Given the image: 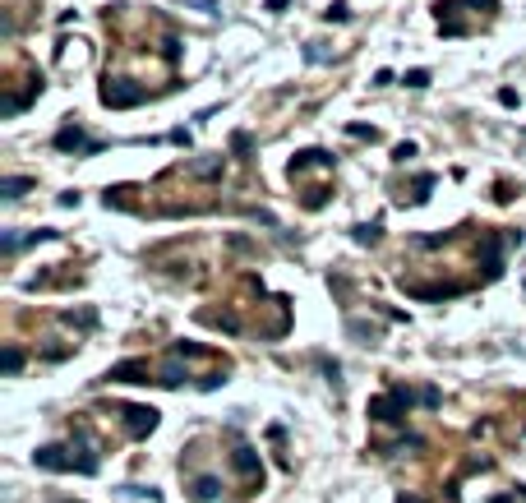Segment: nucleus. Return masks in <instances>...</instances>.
<instances>
[{"label":"nucleus","mask_w":526,"mask_h":503,"mask_svg":"<svg viewBox=\"0 0 526 503\" xmlns=\"http://www.w3.org/2000/svg\"><path fill=\"white\" fill-rule=\"evenodd\" d=\"M411 402H420V406H438V388H420V392H411V388H388L384 397H374L370 402V415L379 420V425H402V415L411 411Z\"/></svg>","instance_id":"nucleus-1"},{"label":"nucleus","mask_w":526,"mask_h":503,"mask_svg":"<svg viewBox=\"0 0 526 503\" xmlns=\"http://www.w3.org/2000/svg\"><path fill=\"white\" fill-rule=\"evenodd\" d=\"M33 462L42 471H79V476H93V471H97V462L74 457V443H46V448L33 453Z\"/></svg>","instance_id":"nucleus-2"},{"label":"nucleus","mask_w":526,"mask_h":503,"mask_svg":"<svg viewBox=\"0 0 526 503\" xmlns=\"http://www.w3.org/2000/svg\"><path fill=\"white\" fill-rule=\"evenodd\" d=\"M102 106H111V111H125V106H139V102H148V88L143 83H134V78H121V74H107L102 78Z\"/></svg>","instance_id":"nucleus-3"},{"label":"nucleus","mask_w":526,"mask_h":503,"mask_svg":"<svg viewBox=\"0 0 526 503\" xmlns=\"http://www.w3.org/2000/svg\"><path fill=\"white\" fill-rule=\"evenodd\" d=\"M51 144L60 148V153H83V157L102 153V139H88V135H83V125H79V120H74V125H60Z\"/></svg>","instance_id":"nucleus-4"},{"label":"nucleus","mask_w":526,"mask_h":503,"mask_svg":"<svg viewBox=\"0 0 526 503\" xmlns=\"http://www.w3.org/2000/svg\"><path fill=\"white\" fill-rule=\"evenodd\" d=\"M125 429H130V434L134 439H143V434H153V429H157V411H153V406H125Z\"/></svg>","instance_id":"nucleus-5"},{"label":"nucleus","mask_w":526,"mask_h":503,"mask_svg":"<svg viewBox=\"0 0 526 503\" xmlns=\"http://www.w3.org/2000/svg\"><path fill=\"white\" fill-rule=\"evenodd\" d=\"M231 467L241 471L250 485H263V462H259V453H254V448H245V443H241L236 453H231Z\"/></svg>","instance_id":"nucleus-6"},{"label":"nucleus","mask_w":526,"mask_h":503,"mask_svg":"<svg viewBox=\"0 0 526 503\" xmlns=\"http://www.w3.org/2000/svg\"><path fill=\"white\" fill-rule=\"evenodd\" d=\"M189 499L194 503H222V481L217 476H189Z\"/></svg>","instance_id":"nucleus-7"},{"label":"nucleus","mask_w":526,"mask_h":503,"mask_svg":"<svg viewBox=\"0 0 526 503\" xmlns=\"http://www.w3.org/2000/svg\"><path fill=\"white\" fill-rule=\"evenodd\" d=\"M23 190H33V180H28V176H5V180H0V199H5V203L23 199Z\"/></svg>","instance_id":"nucleus-8"},{"label":"nucleus","mask_w":526,"mask_h":503,"mask_svg":"<svg viewBox=\"0 0 526 503\" xmlns=\"http://www.w3.org/2000/svg\"><path fill=\"white\" fill-rule=\"evenodd\" d=\"M351 235H356L360 245H374V240H379V222H360V226H351Z\"/></svg>","instance_id":"nucleus-9"},{"label":"nucleus","mask_w":526,"mask_h":503,"mask_svg":"<svg viewBox=\"0 0 526 503\" xmlns=\"http://www.w3.org/2000/svg\"><path fill=\"white\" fill-rule=\"evenodd\" d=\"M429 190H434V176H416V185H411V203H425Z\"/></svg>","instance_id":"nucleus-10"},{"label":"nucleus","mask_w":526,"mask_h":503,"mask_svg":"<svg viewBox=\"0 0 526 503\" xmlns=\"http://www.w3.org/2000/svg\"><path fill=\"white\" fill-rule=\"evenodd\" d=\"M0 365H5V374H19V369H23V351H19V347H5Z\"/></svg>","instance_id":"nucleus-11"},{"label":"nucleus","mask_w":526,"mask_h":503,"mask_svg":"<svg viewBox=\"0 0 526 503\" xmlns=\"http://www.w3.org/2000/svg\"><path fill=\"white\" fill-rule=\"evenodd\" d=\"M323 19H328V23H346V19H351V10L337 0V5H328V10H323Z\"/></svg>","instance_id":"nucleus-12"},{"label":"nucleus","mask_w":526,"mask_h":503,"mask_svg":"<svg viewBox=\"0 0 526 503\" xmlns=\"http://www.w3.org/2000/svg\"><path fill=\"white\" fill-rule=\"evenodd\" d=\"M402 83H406V88H425V83H429V69H411Z\"/></svg>","instance_id":"nucleus-13"},{"label":"nucleus","mask_w":526,"mask_h":503,"mask_svg":"<svg viewBox=\"0 0 526 503\" xmlns=\"http://www.w3.org/2000/svg\"><path fill=\"white\" fill-rule=\"evenodd\" d=\"M393 157H397V162H406V157H416V144H397V148H393Z\"/></svg>","instance_id":"nucleus-14"},{"label":"nucleus","mask_w":526,"mask_h":503,"mask_svg":"<svg viewBox=\"0 0 526 503\" xmlns=\"http://www.w3.org/2000/svg\"><path fill=\"white\" fill-rule=\"evenodd\" d=\"M286 10V0H268V14H282Z\"/></svg>","instance_id":"nucleus-15"},{"label":"nucleus","mask_w":526,"mask_h":503,"mask_svg":"<svg viewBox=\"0 0 526 503\" xmlns=\"http://www.w3.org/2000/svg\"><path fill=\"white\" fill-rule=\"evenodd\" d=\"M397 503H420V499H411V494H402V499H397Z\"/></svg>","instance_id":"nucleus-16"}]
</instances>
